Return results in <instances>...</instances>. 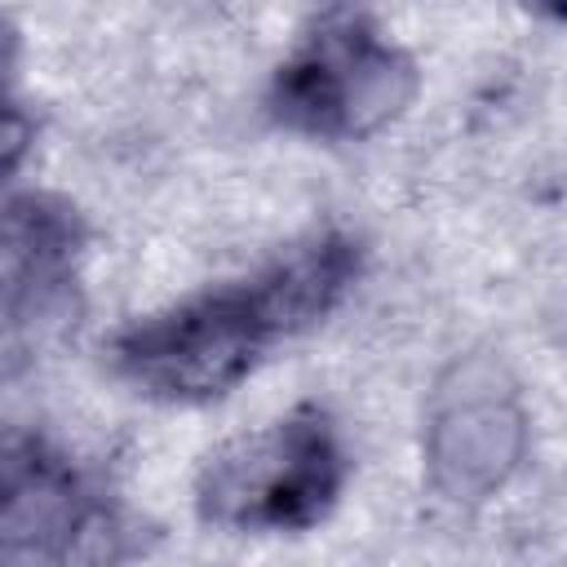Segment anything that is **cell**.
Masks as SVG:
<instances>
[{"label": "cell", "mask_w": 567, "mask_h": 567, "mask_svg": "<svg viewBox=\"0 0 567 567\" xmlns=\"http://www.w3.org/2000/svg\"><path fill=\"white\" fill-rule=\"evenodd\" d=\"M350 478L354 447L341 416L301 399L217 439L190 470V509L217 536L288 540L319 532L341 509Z\"/></svg>", "instance_id": "1"}, {"label": "cell", "mask_w": 567, "mask_h": 567, "mask_svg": "<svg viewBox=\"0 0 567 567\" xmlns=\"http://www.w3.org/2000/svg\"><path fill=\"white\" fill-rule=\"evenodd\" d=\"M425 97V62L372 13H315L275 62L261 111L301 142L372 146L399 133Z\"/></svg>", "instance_id": "2"}, {"label": "cell", "mask_w": 567, "mask_h": 567, "mask_svg": "<svg viewBox=\"0 0 567 567\" xmlns=\"http://www.w3.org/2000/svg\"><path fill=\"white\" fill-rule=\"evenodd\" d=\"M421 487L452 514H487L536 465V412L514 359L474 341L425 381L416 425Z\"/></svg>", "instance_id": "3"}, {"label": "cell", "mask_w": 567, "mask_h": 567, "mask_svg": "<svg viewBox=\"0 0 567 567\" xmlns=\"http://www.w3.org/2000/svg\"><path fill=\"white\" fill-rule=\"evenodd\" d=\"M279 350L239 279L199 284L124 319L106 337V368L159 408H213L239 394Z\"/></svg>", "instance_id": "4"}, {"label": "cell", "mask_w": 567, "mask_h": 567, "mask_svg": "<svg viewBox=\"0 0 567 567\" xmlns=\"http://www.w3.org/2000/svg\"><path fill=\"white\" fill-rule=\"evenodd\" d=\"M22 44H27V35L13 22V13H0V97L18 93L13 84H18V66H22Z\"/></svg>", "instance_id": "5"}]
</instances>
